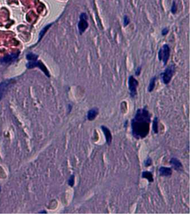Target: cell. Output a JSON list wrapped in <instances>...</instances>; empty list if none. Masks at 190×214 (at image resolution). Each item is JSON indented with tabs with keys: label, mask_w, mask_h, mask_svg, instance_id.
<instances>
[{
	"label": "cell",
	"mask_w": 190,
	"mask_h": 214,
	"mask_svg": "<svg viewBox=\"0 0 190 214\" xmlns=\"http://www.w3.org/2000/svg\"><path fill=\"white\" fill-rule=\"evenodd\" d=\"M151 114L144 107L138 109L131 120L132 135L136 139H143L148 136L150 131Z\"/></svg>",
	"instance_id": "cell-1"
},
{
	"label": "cell",
	"mask_w": 190,
	"mask_h": 214,
	"mask_svg": "<svg viewBox=\"0 0 190 214\" xmlns=\"http://www.w3.org/2000/svg\"><path fill=\"white\" fill-rule=\"evenodd\" d=\"M170 55V48L169 45L164 44L159 50L158 57L159 61H162L164 65H166L169 60Z\"/></svg>",
	"instance_id": "cell-2"
},
{
	"label": "cell",
	"mask_w": 190,
	"mask_h": 214,
	"mask_svg": "<svg viewBox=\"0 0 190 214\" xmlns=\"http://www.w3.org/2000/svg\"><path fill=\"white\" fill-rule=\"evenodd\" d=\"M176 72V68L174 64L167 67L165 70L161 74V78L163 84H169L172 79L174 73Z\"/></svg>",
	"instance_id": "cell-3"
},
{
	"label": "cell",
	"mask_w": 190,
	"mask_h": 214,
	"mask_svg": "<svg viewBox=\"0 0 190 214\" xmlns=\"http://www.w3.org/2000/svg\"><path fill=\"white\" fill-rule=\"evenodd\" d=\"M138 85V81L134 77V76H130L128 78V87L130 90V94L131 98L134 99L137 95V88Z\"/></svg>",
	"instance_id": "cell-4"
},
{
	"label": "cell",
	"mask_w": 190,
	"mask_h": 214,
	"mask_svg": "<svg viewBox=\"0 0 190 214\" xmlns=\"http://www.w3.org/2000/svg\"><path fill=\"white\" fill-rule=\"evenodd\" d=\"M88 27V16L86 13H83L80 16V21L78 23V28L80 35H82Z\"/></svg>",
	"instance_id": "cell-5"
},
{
	"label": "cell",
	"mask_w": 190,
	"mask_h": 214,
	"mask_svg": "<svg viewBox=\"0 0 190 214\" xmlns=\"http://www.w3.org/2000/svg\"><path fill=\"white\" fill-rule=\"evenodd\" d=\"M26 67L28 69L34 68H35L36 67H39V68L44 73L46 76H47L48 77H50L49 72H48V70H47V68L43 64L42 62H41L40 61H35L29 62L27 64Z\"/></svg>",
	"instance_id": "cell-6"
},
{
	"label": "cell",
	"mask_w": 190,
	"mask_h": 214,
	"mask_svg": "<svg viewBox=\"0 0 190 214\" xmlns=\"http://www.w3.org/2000/svg\"><path fill=\"white\" fill-rule=\"evenodd\" d=\"M14 82V80H6L0 82V101L4 97V95L6 92L9 86Z\"/></svg>",
	"instance_id": "cell-7"
},
{
	"label": "cell",
	"mask_w": 190,
	"mask_h": 214,
	"mask_svg": "<svg viewBox=\"0 0 190 214\" xmlns=\"http://www.w3.org/2000/svg\"><path fill=\"white\" fill-rule=\"evenodd\" d=\"M19 56V53H13L9 55H7L6 56H4V57H2L1 60H0V63L2 64H11L12 62H13L14 60L17 59L18 58Z\"/></svg>",
	"instance_id": "cell-8"
},
{
	"label": "cell",
	"mask_w": 190,
	"mask_h": 214,
	"mask_svg": "<svg viewBox=\"0 0 190 214\" xmlns=\"http://www.w3.org/2000/svg\"><path fill=\"white\" fill-rule=\"evenodd\" d=\"M101 128L102 129L103 132L105 135V139H106V143L108 145H110L112 143L113 141V136L111 132V131L107 127L102 125L101 126Z\"/></svg>",
	"instance_id": "cell-9"
},
{
	"label": "cell",
	"mask_w": 190,
	"mask_h": 214,
	"mask_svg": "<svg viewBox=\"0 0 190 214\" xmlns=\"http://www.w3.org/2000/svg\"><path fill=\"white\" fill-rule=\"evenodd\" d=\"M170 164L172 166V168L176 171H182L183 166L182 162L180 160L176 157H172L170 161Z\"/></svg>",
	"instance_id": "cell-10"
},
{
	"label": "cell",
	"mask_w": 190,
	"mask_h": 214,
	"mask_svg": "<svg viewBox=\"0 0 190 214\" xmlns=\"http://www.w3.org/2000/svg\"><path fill=\"white\" fill-rule=\"evenodd\" d=\"M99 114V109L98 107H93L90 109L87 114V119L89 121H93L95 120Z\"/></svg>",
	"instance_id": "cell-11"
},
{
	"label": "cell",
	"mask_w": 190,
	"mask_h": 214,
	"mask_svg": "<svg viewBox=\"0 0 190 214\" xmlns=\"http://www.w3.org/2000/svg\"><path fill=\"white\" fill-rule=\"evenodd\" d=\"M159 175L162 177H170L172 175V170L171 168L161 166L159 169Z\"/></svg>",
	"instance_id": "cell-12"
},
{
	"label": "cell",
	"mask_w": 190,
	"mask_h": 214,
	"mask_svg": "<svg viewBox=\"0 0 190 214\" xmlns=\"http://www.w3.org/2000/svg\"><path fill=\"white\" fill-rule=\"evenodd\" d=\"M142 178L148 179V181L149 183H153L154 179H153V176L151 173V172L149 171H144L142 173Z\"/></svg>",
	"instance_id": "cell-13"
},
{
	"label": "cell",
	"mask_w": 190,
	"mask_h": 214,
	"mask_svg": "<svg viewBox=\"0 0 190 214\" xmlns=\"http://www.w3.org/2000/svg\"><path fill=\"white\" fill-rule=\"evenodd\" d=\"M152 129L154 133L155 134L159 133V118L157 116L155 117L153 120Z\"/></svg>",
	"instance_id": "cell-14"
},
{
	"label": "cell",
	"mask_w": 190,
	"mask_h": 214,
	"mask_svg": "<svg viewBox=\"0 0 190 214\" xmlns=\"http://www.w3.org/2000/svg\"><path fill=\"white\" fill-rule=\"evenodd\" d=\"M155 81H156V76H154L151 78L148 86V91L149 92H151L154 90L155 86Z\"/></svg>",
	"instance_id": "cell-15"
},
{
	"label": "cell",
	"mask_w": 190,
	"mask_h": 214,
	"mask_svg": "<svg viewBox=\"0 0 190 214\" xmlns=\"http://www.w3.org/2000/svg\"><path fill=\"white\" fill-rule=\"evenodd\" d=\"M52 23L51 24H48V25H47L46 26H45L44 28H43L42 30L40 31V33H39V40L38 42H40V40L43 38V37L44 36V35H45L46 32L47 31V30H48V28L52 26Z\"/></svg>",
	"instance_id": "cell-16"
},
{
	"label": "cell",
	"mask_w": 190,
	"mask_h": 214,
	"mask_svg": "<svg viewBox=\"0 0 190 214\" xmlns=\"http://www.w3.org/2000/svg\"><path fill=\"white\" fill-rule=\"evenodd\" d=\"M26 57H27V59L28 60H30V61H35L36 60H37V59H38V56L36 55L35 54H34V53H28V54L27 55Z\"/></svg>",
	"instance_id": "cell-17"
},
{
	"label": "cell",
	"mask_w": 190,
	"mask_h": 214,
	"mask_svg": "<svg viewBox=\"0 0 190 214\" xmlns=\"http://www.w3.org/2000/svg\"><path fill=\"white\" fill-rule=\"evenodd\" d=\"M74 182H75V176L73 174L68 179V185L71 187H73L74 186Z\"/></svg>",
	"instance_id": "cell-18"
},
{
	"label": "cell",
	"mask_w": 190,
	"mask_h": 214,
	"mask_svg": "<svg viewBox=\"0 0 190 214\" xmlns=\"http://www.w3.org/2000/svg\"><path fill=\"white\" fill-rule=\"evenodd\" d=\"M144 164L145 167H148L149 166H151L152 164V160L151 157H148L146 160H145Z\"/></svg>",
	"instance_id": "cell-19"
},
{
	"label": "cell",
	"mask_w": 190,
	"mask_h": 214,
	"mask_svg": "<svg viewBox=\"0 0 190 214\" xmlns=\"http://www.w3.org/2000/svg\"><path fill=\"white\" fill-rule=\"evenodd\" d=\"M130 22V20L129 19V17L127 16V15H124V17L123 18V25L124 27L127 26L128 25H129Z\"/></svg>",
	"instance_id": "cell-20"
},
{
	"label": "cell",
	"mask_w": 190,
	"mask_h": 214,
	"mask_svg": "<svg viewBox=\"0 0 190 214\" xmlns=\"http://www.w3.org/2000/svg\"><path fill=\"white\" fill-rule=\"evenodd\" d=\"M171 10V13H172V14H176V10H177V6H176V5L175 1H174L173 3H172Z\"/></svg>",
	"instance_id": "cell-21"
},
{
	"label": "cell",
	"mask_w": 190,
	"mask_h": 214,
	"mask_svg": "<svg viewBox=\"0 0 190 214\" xmlns=\"http://www.w3.org/2000/svg\"><path fill=\"white\" fill-rule=\"evenodd\" d=\"M169 32V29L167 28H164L162 30V32H161V34H162V36H165L166 35H167Z\"/></svg>",
	"instance_id": "cell-22"
},
{
	"label": "cell",
	"mask_w": 190,
	"mask_h": 214,
	"mask_svg": "<svg viewBox=\"0 0 190 214\" xmlns=\"http://www.w3.org/2000/svg\"><path fill=\"white\" fill-rule=\"evenodd\" d=\"M141 67H138V68H137V69H136V72H135V74H136V76H139V75L140 74V73H141Z\"/></svg>",
	"instance_id": "cell-23"
},
{
	"label": "cell",
	"mask_w": 190,
	"mask_h": 214,
	"mask_svg": "<svg viewBox=\"0 0 190 214\" xmlns=\"http://www.w3.org/2000/svg\"><path fill=\"white\" fill-rule=\"evenodd\" d=\"M39 213H40V214H41V213H42V214H43V213H44V214H46V213H47V211H42L39 212Z\"/></svg>",
	"instance_id": "cell-24"
},
{
	"label": "cell",
	"mask_w": 190,
	"mask_h": 214,
	"mask_svg": "<svg viewBox=\"0 0 190 214\" xmlns=\"http://www.w3.org/2000/svg\"><path fill=\"white\" fill-rule=\"evenodd\" d=\"M1 185H0V193H1Z\"/></svg>",
	"instance_id": "cell-25"
}]
</instances>
